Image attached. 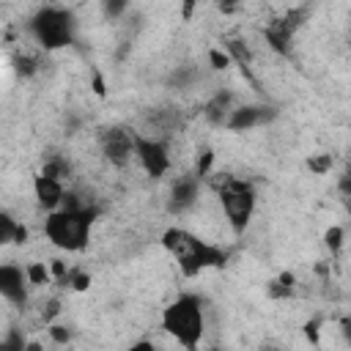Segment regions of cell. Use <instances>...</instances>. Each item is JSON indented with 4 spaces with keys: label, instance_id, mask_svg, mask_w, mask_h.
Listing matches in <instances>:
<instances>
[{
    "label": "cell",
    "instance_id": "cell-16",
    "mask_svg": "<svg viewBox=\"0 0 351 351\" xmlns=\"http://www.w3.org/2000/svg\"><path fill=\"white\" fill-rule=\"evenodd\" d=\"M49 337H52L55 343H66V340L71 337V332H69V326H60V324H52V326H49Z\"/></svg>",
    "mask_w": 351,
    "mask_h": 351
},
{
    "label": "cell",
    "instance_id": "cell-10",
    "mask_svg": "<svg viewBox=\"0 0 351 351\" xmlns=\"http://www.w3.org/2000/svg\"><path fill=\"white\" fill-rule=\"evenodd\" d=\"M66 181H60V178H52V176H44V173H38L36 178H33V197H36V203L47 211V214H52V211H58L60 206H63V200H66Z\"/></svg>",
    "mask_w": 351,
    "mask_h": 351
},
{
    "label": "cell",
    "instance_id": "cell-11",
    "mask_svg": "<svg viewBox=\"0 0 351 351\" xmlns=\"http://www.w3.org/2000/svg\"><path fill=\"white\" fill-rule=\"evenodd\" d=\"M263 118H266V115H263V107H255V104H236L222 126L230 129V132H247V129L263 123Z\"/></svg>",
    "mask_w": 351,
    "mask_h": 351
},
{
    "label": "cell",
    "instance_id": "cell-1",
    "mask_svg": "<svg viewBox=\"0 0 351 351\" xmlns=\"http://www.w3.org/2000/svg\"><path fill=\"white\" fill-rule=\"evenodd\" d=\"M162 247L178 263L184 277L203 274L206 269H219L228 261V252L219 244H211L186 228H167L162 233Z\"/></svg>",
    "mask_w": 351,
    "mask_h": 351
},
{
    "label": "cell",
    "instance_id": "cell-19",
    "mask_svg": "<svg viewBox=\"0 0 351 351\" xmlns=\"http://www.w3.org/2000/svg\"><path fill=\"white\" fill-rule=\"evenodd\" d=\"M263 351H282V348H274V346H269V348H263Z\"/></svg>",
    "mask_w": 351,
    "mask_h": 351
},
{
    "label": "cell",
    "instance_id": "cell-12",
    "mask_svg": "<svg viewBox=\"0 0 351 351\" xmlns=\"http://www.w3.org/2000/svg\"><path fill=\"white\" fill-rule=\"evenodd\" d=\"M27 241V228L5 208H0V247L11 244H25Z\"/></svg>",
    "mask_w": 351,
    "mask_h": 351
},
{
    "label": "cell",
    "instance_id": "cell-14",
    "mask_svg": "<svg viewBox=\"0 0 351 351\" xmlns=\"http://www.w3.org/2000/svg\"><path fill=\"white\" fill-rule=\"evenodd\" d=\"M25 346H27V340H25L16 329H11V332L0 340V351H25Z\"/></svg>",
    "mask_w": 351,
    "mask_h": 351
},
{
    "label": "cell",
    "instance_id": "cell-7",
    "mask_svg": "<svg viewBox=\"0 0 351 351\" xmlns=\"http://www.w3.org/2000/svg\"><path fill=\"white\" fill-rule=\"evenodd\" d=\"M134 137H137L134 129H126V126H107V129L99 134V148H101L104 159H107L112 167H129V165L134 162Z\"/></svg>",
    "mask_w": 351,
    "mask_h": 351
},
{
    "label": "cell",
    "instance_id": "cell-8",
    "mask_svg": "<svg viewBox=\"0 0 351 351\" xmlns=\"http://www.w3.org/2000/svg\"><path fill=\"white\" fill-rule=\"evenodd\" d=\"M200 203V178L195 173H181L167 186V211L176 217L192 214Z\"/></svg>",
    "mask_w": 351,
    "mask_h": 351
},
{
    "label": "cell",
    "instance_id": "cell-3",
    "mask_svg": "<svg viewBox=\"0 0 351 351\" xmlns=\"http://www.w3.org/2000/svg\"><path fill=\"white\" fill-rule=\"evenodd\" d=\"M99 208H58L44 217V236L63 252H80L90 241Z\"/></svg>",
    "mask_w": 351,
    "mask_h": 351
},
{
    "label": "cell",
    "instance_id": "cell-20",
    "mask_svg": "<svg viewBox=\"0 0 351 351\" xmlns=\"http://www.w3.org/2000/svg\"><path fill=\"white\" fill-rule=\"evenodd\" d=\"M208 351H219V348H208Z\"/></svg>",
    "mask_w": 351,
    "mask_h": 351
},
{
    "label": "cell",
    "instance_id": "cell-2",
    "mask_svg": "<svg viewBox=\"0 0 351 351\" xmlns=\"http://www.w3.org/2000/svg\"><path fill=\"white\" fill-rule=\"evenodd\" d=\"M162 329L186 351H197L206 335V307L200 296L181 293L162 310Z\"/></svg>",
    "mask_w": 351,
    "mask_h": 351
},
{
    "label": "cell",
    "instance_id": "cell-18",
    "mask_svg": "<svg viewBox=\"0 0 351 351\" xmlns=\"http://www.w3.org/2000/svg\"><path fill=\"white\" fill-rule=\"evenodd\" d=\"M25 351H44V346H41V343H36V340H27Z\"/></svg>",
    "mask_w": 351,
    "mask_h": 351
},
{
    "label": "cell",
    "instance_id": "cell-6",
    "mask_svg": "<svg viewBox=\"0 0 351 351\" xmlns=\"http://www.w3.org/2000/svg\"><path fill=\"white\" fill-rule=\"evenodd\" d=\"M134 162H137L140 170H143L145 176H151V178L167 176L170 167H173V156H170L167 140L137 132V137H134Z\"/></svg>",
    "mask_w": 351,
    "mask_h": 351
},
{
    "label": "cell",
    "instance_id": "cell-15",
    "mask_svg": "<svg viewBox=\"0 0 351 351\" xmlns=\"http://www.w3.org/2000/svg\"><path fill=\"white\" fill-rule=\"evenodd\" d=\"M326 244H329V250H340L343 247V228H329Z\"/></svg>",
    "mask_w": 351,
    "mask_h": 351
},
{
    "label": "cell",
    "instance_id": "cell-4",
    "mask_svg": "<svg viewBox=\"0 0 351 351\" xmlns=\"http://www.w3.org/2000/svg\"><path fill=\"white\" fill-rule=\"evenodd\" d=\"M27 33L30 38L44 49V52H55V49H66L74 44L77 36V16L71 8L66 5H41L33 11V16L27 19Z\"/></svg>",
    "mask_w": 351,
    "mask_h": 351
},
{
    "label": "cell",
    "instance_id": "cell-5",
    "mask_svg": "<svg viewBox=\"0 0 351 351\" xmlns=\"http://www.w3.org/2000/svg\"><path fill=\"white\" fill-rule=\"evenodd\" d=\"M214 195H217V203H219L222 217L230 225V230L244 233L250 228V222L255 217V206H258L255 186L241 176L222 173V178H214Z\"/></svg>",
    "mask_w": 351,
    "mask_h": 351
},
{
    "label": "cell",
    "instance_id": "cell-9",
    "mask_svg": "<svg viewBox=\"0 0 351 351\" xmlns=\"http://www.w3.org/2000/svg\"><path fill=\"white\" fill-rule=\"evenodd\" d=\"M0 299H5L14 307H25L30 299V282L25 274V266L14 261H0Z\"/></svg>",
    "mask_w": 351,
    "mask_h": 351
},
{
    "label": "cell",
    "instance_id": "cell-17",
    "mask_svg": "<svg viewBox=\"0 0 351 351\" xmlns=\"http://www.w3.org/2000/svg\"><path fill=\"white\" fill-rule=\"evenodd\" d=\"M129 351H159L154 343H148V340H140V343H134V346H129Z\"/></svg>",
    "mask_w": 351,
    "mask_h": 351
},
{
    "label": "cell",
    "instance_id": "cell-13",
    "mask_svg": "<svg viewBox=\"0 0 351 351\" xmlns=\"http://www.w3.org/2000/svg\"><path fill=\"white\" fill-rule=\"evenodd\" d=\"M25 274H27V282H30V288H41V285H47V282L52 280V274H49V266H47V263H41V261H36V263H27V266H25Z\"/></svg>",
    "mask_w": 351,
    "mask_h": 351
}]
</instances>
